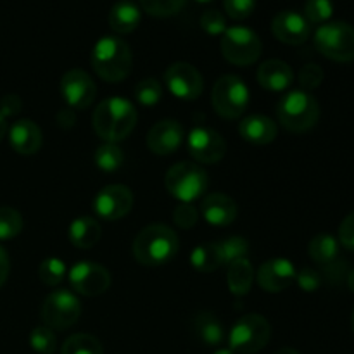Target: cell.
<instances>
[{"instance_id": "1", "label": "cell", "mask_w": 354, "mask_h": 354, "mask_svg": "<svg viewBox=\"0 0 354 354\" xmlns=\"http://www.w3.org/2000/svg\"><path fill=\"white\" fill-rule=\"evenodd\" d=\"M95 133L109 144L124 140L137 124V109L121 97H111L95 107L92 116Z\"/></svg>"}, {"instance_id": "2", "label": "cell", "mask_w": 354, "mask_h": 354, "mask_svg": "<svg viewBox=\"0 0 354 354\" xmlns=\"http://www.w3.org/2000/svg\"><path fill=\"white\" fill-rule=\"evenodd\" d=\"M92 66L100 80L107 83L123 82L131 73L133 55L127 41L118 37H102L92 50Z\"/></svg>"}, {"instance_id": "3", "label": "cell", "mask_w": 354, "mask_h": 354, "mask_svg": "<svg viewBox=\"0 0 354 354\" xmlns=\"http://www.w3.org/2000/svg\"><path fill=\"white\" fill-rule=\"evenodd\" d=\"M178 252V237L169 227L154 223L140 230L133 241V256L140 265L159 266L171 261Z\"/></svg>"}, {"instance_id": "4", "label": "cell", "mask_w": 354, "mask_h": 354, "mask_svg": "<svg viewBox=\"0 0 354 354\" xmlns=\"http://www.w3.org/2000/svg\"><path fill=\"white\" fill-rule=\"evenodd\" d=\"M279 121L286 130L292 133H306L320 118L318 100L304 90H294L283 95L277 106Z\"/></svg>"}, {"instance_id": "5", "label": "cell", "mask_w": 354, "mask_h": 354, "mask_svg": "<svg viewBox=\"0 0 354 354\" xmlns=\"http://www.w3.org/2000/svg\"><path fill=\"white\" fill-rule=\"evenodd\" d=\"M270 337L272 327L268 320L258 313H249L235 322L228 334V344L237 354H256L266 348Z\"/></svg>"}, {"instance_id": "6", "label": "cell", "mask_w": 354, "mask_h": 354, "mask_svg": "<svg viewBox=\"0 0 354 354\" xmlns=\"http://www.w3.org/2000/svg\"><path fill=\"white\" fill-rule=\"evenodd\" d=\"M315 47L335 62L354 61V28L344 21L322 24L315 33Z\"/></svg>"}, {"instance_id": "7", "label": "cell", "mask_w": 354, "mask_h": 354, "mask_svg": "<svg viewBox=\"0 0 354 354\" xmlns=\"http://www.w3.org/2000/svg\"><path fill=\"white\" fill-rule=\"evenodd\" d=\"M165 183L168 192L175 199L182 203H192L206 192L207 173L197 162L182 161L168 169Z\"/></svg>"}, {"instance_id": "8", "label": "cell", "mask_w": 354, "mask_h": 354, "mask_svg": "<svg viewBox=\"0 0 354 354\" xmlns=\"http://www.w3.org/2000/svg\"><path fill=\"white\" fill-rule=\"evenodd\" d=\"M213 107L225 120H237L249 104V88L239 76L223 75L216 80L211 93Z\"/></svg>"}, {"instance_id": "9", "label": "cell", "mask_w": 354, "mask_h": 354, "mask_svg": "<svg viewBox=\"0 0 354 354\" xmlns=\"http://www.w3.org/2000/svg\"><path fill=\"white\" fill-rule=\"evenodd\" d=\"M220 48L223 57L235 66H251L259 59L263 50L261 38L245 26L227 28L221 35Z\"/></svg>"}, {"instance_id": "10", "label": "cell", "mask_w": 354, "mask_h": 354, "mask_svg": "<svg viewBox=\"0 0 354 354\" xmlns=\"http://www.w3.org/2000/svg\"><path fill=\"white\" fill-rule=\"evenodd\" d=\"M82 315V304L78 297L68 289H57L45 297L41 304V320L45 327L54 330H64L73 327Z\"/></svg>"}, {"instance_id": "11", "label": "cell", "mask_w": 354, "mask_h": 354, "mask_svg": "<svg viewBox=\"0 0 354 354\" xmlns=\"http://www.w3.org/2000/svg\"><path fill=\"white\" fill-rule=\"evenodd\" d=\"M189 152L199 165H214L227 154V142L218 131L207 127H196L187 138Z\"/></svg>"}, {"instance_id": "12", "label": "cell", "mask_w": 354, "mask_h": 354, "mask_svg": "<svg viewBox=\"0 0 354 354\" xmlns=\"http://www.w3.org/2000/svg\"><path fill=\"white\" fill-rule=\"evenodd\" d=\"M69 283L82 296H100L111 287V275L102 265L93 261H80L69 272Z\"/></svg>"}, {"instance_id": "13", "label": "cell", "mask_w": 354, "mask_h": 354, "mask_svg": "<svg viewBox=\"0 0 354 354\" xmlns=\"http://www.w3.org/2000/svg\"><path fill=\"white\" fill-rule=\"evenodd\" d=\"M165 83L169 92L182 100H196L204 88L203 76L189 62H173L165 71Z\"/></svg>"}, {"instance_id": "14", "label": "cell", "mask_w": 354, "mask_h": 354, "mask_svg": "<svg viewBox=\"0 0 354 354\" xmlns=\"http://www.w3.org/2000/svg\"><path fill=\"white\" fill-rule=\"evenodd\" d=\"M133 207V194L127 185H107L93 199V209L97 216L107 221L121 220Z\"/></svg>"}, {"instance_id": "15", "label": "cell", "mask_w": 354, "mask_h": 354, "mask_svg": "<svg viewBox=\"0 0 354 354\" xmlns=\"http://www.w3.org/2000/svg\"><path fill=\"white\" fill-rule=\"evenodd\" d=\"M95 83L88 73L69 69L61 80V93L71 109H86L95 99Z\"/></svg>"}, {"instance_id": "16", "label": "cell", "mask_w": 354, "mask_h": 354, "mask_svg": "<svg viewBox=\"0 0 354 354\" xmlns=\"http://www.w3.org/2000/svg\"><path fill=\"white\" fill-rule=\"evenodd\" d=\"M296 275V268L289 259L275 258L268 259L259 266L256 280H258L259 287L266 292H282L292 286Z\"/></svg>"}, {"instance_id": "17", "label": "cell", "mask_w": 354, "mask_h": 354, "mask_svg": "<svg viewBox=\"0 0 354 354\" xmlns=\"http://www.w3.org/2000/svg\"><path fill=\"white\" fill-rule=\"evenodd\" d=\"M272 33L282 44L301 45L310 38L311 24L296 10H282L272 21Z\"/></svg>"}, {"instance_id": "18", "label": "cell", "mask_w": 354, "mask_h": 354, "mask_svg": "<svg viewBox=\"0 0 354 354\" xmlns=\"http://www.w3.org/2000/svg\"><path fill=\"white\" fill-rule=\"evenodd\" d=\"M183 142V128L175 120H161L149 130L147 147L158 156H169L178 151Z\"/></svg>"}, {"instance_id": "19", "label": "cell", "mask_w": 354, "mask_h": 354, "mask_svg": "<svg viewBox=\"0 0 354 354\" xmlns=\"http://www.w3.org/2000/svg\"><path fill=\"white\" fill-rule=\"evenodd\" d=\"M201 213L207 223L214 227H227L237 218V204L227 194L213 192L204 197L201 204Z\"/></svg>"}, {"instance_id": "20", "label": "cell", "mask_w": 354, "mask_h": 354, "mask_svg": "<svg viewBox=\"0 0 354 354\" xmlns=\"http://www.w3.org/2000/svg\"><path fill=\"white\" fill-rule=\"evenodd\" d=\"M259 85L270 92H283L289 88L294 82V73L287 62L280 59H270L258 68L256 73Z\"/></svg>"}, {"instance_id": "21", "label": "cell", "mask_w": 354, "mask_h": 354, "mask_svg": "<svg viewBox=\"0 0 354 354\" xmlns=\"http://www.w3.org/2000/svg\"><path fill=\"white\" fill-rule=\"evenodd\" d=\"M9 142L17 154H37L41 147V130L31 120H19L10 127Z\"/></svg>"}, {"instance_id": "22", "label": "cell", "mask_w": 354, "mask_h": 354, "mask_svg": "<svg viewBox=\"0 0 354 354\" xmlns=\"http://www.w3.org/2000/svg\"><path fill=\"white\" fill-rule=\"evenodd\" d=\"M239 133L244 140L251 142L254 145H266L272 144L277 138V124L273 120L263 114H251V116L244 118L239 124Z\"/></svg>"}, {"instance_id": "23", "label": "cell", "mask_w": 354, "mask_h": 354, "mask_svg": "<svg viewBox=\"0 0 354 354\" xmlns=\"http://www.w3.org/2000/svg\"><path fill=\"white\" fill-rule=\"evenodd\" d=\"M140 7L135 2H131V0H120V2H116L111 7L109 16H107L111 30L118 35H128L135 31L138 24H140Z\"/></svg>"}, {"instance_id": "24", "label": "cell", "mask_w": 354, "mask_h": 354, "mask_svg": "<svg viewBox=\"0 0 354 354\" xmlns=\"http://www.w3.org/2000/svg\"><path fill=\"white\" fill-rule=\"evenodd\" d=\"M102 235L99 221L90 216H80L69 225V241L78 249H92Z\"/></svg>"}, {"instance_id": "25", "label": "cell", "mask_w": 354, "mask_h": 354, "mask_svg": "<svg viewBox=\"0 0 354 354\" xmlns=\"http://www.w3.org/2000/svg\"><path fill=\"white\" fill-rule=\"evenodd\" d=\"M254 268H252L251 261L248 258L237 259V261L228 265L227 273V283L228 289L234 296L242 297L251 290L252 282H254Z\"/></svg>"}, {"instance_id": "26", "label": "cell", "mask_w": 354, "mask_h": 354, "mask_svg": "<svg viewBox=\"0 0 354 354\" xmlns=\"http://www.w3.org/2000/svg\"><path fill=\"white\" fill-rule=\"evenodd\" d=\"M192 327L197 339L206 346H220L223 342V325L213 313L204 311V313L196 315L192 320Z\"/></svg>"}, {"instance_id": "27", "label": "cell", "mask_w": 354, "mask_h": 354, "mask_svg": "<svg viewBox=\"0 0 354 354\" xmlns=\"http://www.w3.org/2000/svg\"><path fill=\"white\" fill-rule=\"evenodd\" d=\"M310 258L322 266H328L339 259V241L330 234H318L311 239Z\"/></svg>"}, {"instance_id": "28", "label": "cell", "mask_w": 354, "mask_h": 354, "mask_svg": "<svg viewBox=\"0 0 354 354\" xmlns=\"http://www.w3.org/2000/svg\"><path fill=\"white\" fill-rule=\"evenodd\" d=\"M190 263L197 272L203 273H213L214 270L220 268L223 265V258H221L220 244H201L190 254Z\"/></svg>"}, {"instance_id": "29", "label": "cell", "mask_w": 354, "mask_h": 354, "mask_svg": "<svg viewBox=\"0 0 354 354\" xmlns=\"http://www.w3.org/2000/svg\"><path fill=\"white\" fill-rule=\"evenodd\" d=\"M61 354H104L102 344L90 334H75L66 339Z\"/></svg>"}, {"instance_id": "30", "label": "cell", "mask_w": 354, "mask_h": 354, "mask_svg": "<svg viewBox=\"0 0 354 354\" xmlns=\"http://www.w3.org/2000/svg\"><path fill=\"white\" fill-rule=\"evenodd\" d=\"M93 161H95V165L99 166L102 171L113 173L121 168V165H123L124 161V156L116 144H109V142H106V144L100 145V147L95 151V154H93Z\"/></svg>"}, {"instance_id": "31", "label": "cell", "mask_w": 354, "mask_h": 354, "mask_svg": "<svg viewBox=\"0 0 354 354\" xmlns=\"http://www.w3.org/2000/svg\"><path fill=\"white\" fill-rule=\"evenodd\" d=\"M23 216L9 206H0V241H10L23 230Z\"/></svg>"}, {"instance_id": "32", "label": "cell", "mask_w": 354, "mask_h": 354, "mask_svg": "<svg viewBox=\"0 0 354 354\" xmlns=\"http://www.w3.org/2000/svg\"><path fill=\"white\" fill-rule=\"evenodd\" d=\"M66 265L59 258H47L38 266V279L48 287H55L64 280Z\"/></svg>"}, {"instance_id": "33", "label": "cell", "mask_w": 354, "mask_h": 354, "mask_svg": "<svg viewBox=\"0 0 354 354\" xmlns=\"http://www.w3.org/2000/svg\"><path fill=\"white\" fill-rule=\"evenodd\" d=\"M142 9L154 17H169L183 9L187 0H138Z\"/></svg>"}, {"instance_id": "34", "label": "cell", "mask_w": 354, "mask_h": 354, "mask_svg": "<svg viewBox=\"0 0 354 354\" xmlns=\"http://www.w3.org/2000/svg\"><path fill=\"white\" fill-rule=\"evenodd\" d=\"M334 14L332 0H308L304 6V17L310 24H325Z\"/></svg>"}, {"instance_id": "35", "label": "cell", "mask_w": 354, "mask_h": 354, "mask_svg": "<svg viewBox=\"0 0 354 354\" xmlns=\"http://www.w3.org/2000/svg\"><path fill=\"white\" fill-rule=\"evenodd\" d=\"M220 251L221 258H223V265H230V263L248 256L249 244L244 237L234 235V237H228L223 242H220Z\"/></svg>"}, {"instance_id": "36", "label": "cell", "mask_w": 354, "mask_h": 354, "mask_svg": "<svg viewBox=\"0 0 354 354\" xmlns=\"http://www.w3.org/2000/svg\"><path fill=\"white\" fill-rule=\"evenodd\" d=\"M162 86L156 78H145L135 86V99L142 106H156L161 100Z\"/></svg>"}, {"instance_id": "37", "label": "cell", "mask_w": 354, "mask_h": 354, "mask_svg": "<svg viewBox=\"0 0 354 354\" xmlns=\"http://www.w3.org/2000/svg\"><path fill=\"white\" fill-rule=\"evenodd\" d=\"M30 344L33 351H37L38 354H54L55 348H57V339H55L52 328L37 327L31 332Z\"/></svg>"}, {"instance_id": "38", "label": "cell", "mask_w": 354, "mask_h": 354, "mask_svg": "<svg viewBox=\"0 0 354 354\" xmlns=\"http://www.w3.org/2000/svg\"><path fill=\"white\" fill-rule=\"evenodd\" d=\"M201 26L206 33L209 35H223L227 31V19L223 14L216 9H207L206 12L201 16Z\"/></svg>"}, {"instance_id": "39", "label": "cell", "mask_w": 354, "mask_h": 354, "mask_svg": "<svg viewBox=\"0 0 354 354\" xmlns=\"http://www.w3.org/2000/svg\"><path fill=\"white\" fill-rule=\"evenodd\" d=\"M223 7L232 19L242 21L254 12L256 0H223Z\"/></svg>"}, {"instance_id": "40", "label": "cell", "mask_w": 354, "mask_h": 354, "mask_svg": "<svg viewBox=\"0 0 354 354\" xmlns=\"http://www.w3.org/2000/svg\"><path fill=\"white\" fill-rule=\"evenodd\" d=\"M322 82H324V69L320 66L313 64V62L303 66V69L299 71V83L304 88V92L318 88L322 85Z\"/></svg>"}, {"instance_id": "41", "label": "cell", "mask_w": 354, "mask_h": 354, "mask_svg": "<svg viewBox=\"0 0 354 354\" xmlns=\"http://www.w3.org/2000/svg\"><path fill=\"white\" fill-rule=\"evenodd\" d=\"M173 220H175V223L180 228H185L187 230V228L196 227L197 220H199V213H197V209L190 203H182L173 211Z\"/></svg>"}, {"instance_id": "42", "label": "cell", "mask_w": 354, "mask_h": 354, "mask_svg": "<svg viewBox=\"0 0 354 354\" xmlns=\"http://www.w3.org/2000/svg\"><path fill=\"white\" fill-rule=\"evenodd\" d=\"M296 280L304 292H315V290L320 289V283H322L320 273L315 272V270L311 268L301 270V272L296 275Z\"/></svg>"}, {"instance_id": "43", "label": "cell", "mask_w": 354, "mask_h": 354, "mask_svg": "<svg viewBox=\"0 0 354 354\" xmlns=\"http://www.w3.org/2000/svg\"><path fill=\"white\" fill-rule=\"evenodd\" d=\"M339 242L349 251H354V211L342 220L339 227Z\"/></svg>"}, {"instance_id": "44", "label": "cell", "mask_w": 354, "mask_h": 354, "mask_svg": "<svg viewBox=\"0 0 354 354\" xmlns=\"http://www.w3.org/2000/svg\"><path fill=\"white\" fill-rule=\"evenodd\" d=\"M21 107H23V100L16 93H7V95L0 99V114L3 118L14 116V114L19 113Z\"/></svg>"}, {"instance_id": "45", "label": "cell", "mask_w": 354, "mask_h": 354, "mask_svg": "<svg viewBox=\"0 0 354 354\" xmlns=\"http://www.w3.org/2000/svg\"><path fill=\"white\" fill-rule=\"evenodd\" d=\"M57 123H59V127H62V128H71L73 127V123H75V113H73L71 107L59 111V113H57Z\"/></svg>"}, {"instance_id": "46", "label": "cell", "mask_w": 354, "mask_h": 354, "mask_svg": "<svg viewBox=\"0 0 354 354\" xmlns=\"http://www.w3.org/2000/svg\"><path fill=\"white\" fill-rule=\"evenodd\" d=\"M9 270H10L9 256H7V252L0 248V287L6 283L7 277H9Z\"/></svg>"}, {"instance_id": "47", "label": "cell", "mask_w": 354, "mask_h": 354, "mask_svg": "<svg viewBox=\"0 0 354 354\" xmlns=\"http://www.w3.org/2000/svg\"><path fill=\"white\" fill-rule=\"evenodd\" d=\"M6 133H7V121L6 118L0 114V142H2V138L6 137Z\"/></svg>"}, {"instance_id": "48", "label": "cell", "mask_w": 354, "mask_h": 354, "mask_svg": "<svg viewBox=\"0 0 354 354\" xmlns=\"http://www.w3.org/2000/svg\"><path fill=\"white\" fill-rule=\"evenodd\" d=\"M348 286L349 289H351V292H354V270L348 273Z\"/></svg>"}, {"instance_id": "49", "label": "cell", "mask_w": 354, "mask_h": 354, "mask_svg": "<svg viewBox=\"0 0 354 354\" xmlns=\"http://www.w3.org/2000/svg\"><path fill=\"white\" fill-rule=\"evenodd\" d=\"M275 354H301V353H297L296 349H292V348H282V349H279Z\"/></svg>"}, {"instance_id": "50", "label": "cell", "mask_w": 354, "mask_h": 354, "mask_svg": "<svg viewBox=\"0 0 354 354\" xmlns=\"http://www.w3.org/2000/svg\"><path fill=\"white\" fill-rule=\"evenodd\" d=\"M213 354H235V353L232 351L230 348H221V349H218V351H214Z\"/></svg>"}, {"instance_id": "51", "label": "cell", "mask_w": 354, "mask_h": 354, "mask_svg": "<svg viewBox=\"0 0 354 354\" xmlns=\"http://www.w3.org/2000/svg\"><path fill=\"white\" fill-rule=\"evenodd\" d=\"M351 327H353V332H354V311H353V317H351Z\"/></svg>"}, {"instance_id": "52", "label": "cell", "mask_w": 354, "mask_h": 354, "mask_svg": "<svg viewBox=\"0 0 354 354\" xmlns=\"http://www.w3.org/2000/svg\"><path fill=\"white\" fill-rule=\"evenodd\" d=\"M197 2H203V3H206V2H213V0H197Z\"/></svg>"}]
</instances>
